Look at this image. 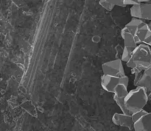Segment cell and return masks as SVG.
Listing matches in <instances>:
<instances>
[{
  "label": "cell",
  "mask_w": 151,
  "mask_h": 131,
  "mask_svg": "<svg viewBox=\"0 0 151 131\" xmlns=\"http://www.w3.org/2000/svg\"><path fill=\"white\" fill-rule=\"evenodd\" d=\"M148 101L147 90L142 87H136L134 89L128 91V94L124 99L125 108L130 115L144 109Z\"/></svg>",
  "instance_id": "cell-1"
},
{
  "label": "cell",
  "mask_w": 151,
  "mask_h": 131,
  "mask_svg": "<svg viewBox=\"0 0 151 131\" xmlns=\"http://www.w3.org/2000/svg\"><path fill=\"white\" fill-rule=\"evenodd\" d=\"M131 60L136 68L144 71L151 66V49L150 47L145 44H137L133 50Z\"/></svg>",
  "instance_id": "cell-2"
},
{
  "label": "cell",
  "mask_w": 151,
  "mask_h": 131,
  "mask_svg": "<svg viewBox=\"0 0 151 131\" xmlns=\"http://www.w3.org/2000/svg\"><path fill=\"white\" fill-rule=\"evenodd\" d=\"M102 71L103 75L116 77H122L125 76L123 62L120 59H114L103 63L102 65Z\"/></svg>",
  "instance_id": "cell-3"
},
{
  "label": "cell",
  "mask_w": 151,
  "mask_h": 131,
  "mask_svg": "<svg viewBox=\"0 0 151 131\" xmlns=\"http://www.w3.org/2000/svg\"><path fill=\"white\" fill-rule=\"evenodd\" d=\"M130 13L132 18L141 19V20L149 22H151V4L143 3L131 6Z\"/></svg>",
  "instance_id": "cell-4"
},
{
  "label": "cell",
  "mask_w": 151,
  "mask_h": 131,
  "mask_svg": "<svg viewBox=\"0 0 151 131\" xmlns=\"http://www.w3.org/2000/svg\"><path fill=\"white\" fill-rule=\"evenodd\" d=\"M112 122L116 126L125 127L128 130H134V122L131 115L122 114V113H116L112 116Z\"/></svg>",
  "instance_id": "cell-5"
},
{
  "label": "cell",
  "mask_w": 151,
  "mask_h": 131,
  "mask_svg": "<svg viewBox=\"0 0 151 131\" xmlns=\"http://www.w3.org/2000/svg\"><path fill=\"white\" fill-rule=\"evenodd\" d=\"M122 79H123V76L116 77L111 76L103 75L101 76V86L105 91L113 93L115 87L122 81Z\"/></svg>",
  "instance_id": "cell-6"
},
{
  "label": "cell",
  "mask_w": 151,
  "mask_h": 131,
  "mask_svg": "<svg viewBox=\"0 0 151 131\" xmlns=\"http://www.w3.org/2000/svg\"><path fill=\"white\" fill-rule=\"evenodd\" d=\"M136 87H142L147 90L148 99L151 102V66L142 73L140 79Z\"/></svg>",
  "instance_id": "cell-7"
},
{
  "label": "cell",
  "mask_w": 151,
  "mask_h": 131,
  "mask_svg": "<svg viewBox=\"0 0 151 131\" xmlns=\"http://www.w3.org/2000/svg\"><path fill=\"white\" fill-rule=\"evenodd\" d=\"M134 131H151V112H147L134 123Z\"/></svg>",
  "instance_id": "cell-8"
},
{
  "label": "cell",
  "mask_w": 151,
  "mask_h": 131,
  "mask_svg": "<svg viewBox=\"0 0 151 131\" xmlns=\"http://www.w3.org/2000/svg\"><path fill=\"white\" fill-rule=\"evenodd\" d=\"M149 31V25L147 22L143 21L139 26L137 28L136 31L134 33V39L137 44H142Z\"/></svg>",
  "instance_id": "cell-9"
},
{
  "label": "cell",
  "mask_w": 151,
  "mask_h": 131,
  "mask_svg": "<svg viewBox=\"0 0 151 131\" xmlns=\"http://www.w3.org/2000/svg\"><path fill=\"white\" fill-rule=\"evenodd\" d=\"M120 35L122 39H123L124 47H131V48H135L137 47V44L136 43L134 36L125 27L121 30Z\"/></svg>",
  "instance_id": "cell-10"
},
{
  "label": "cell",
  "mask_w": 151,
  "mask_h": 131,
  "mask_svg": "<svg viewBox=\"0 0 151 131\" xmlns=\"http://www.w3.org/2000/svg\"><path fill=\"white\" fill-rule=\"evenodd\" d=\"M134 50V48L124 47L123 50H122V56H121L120 59L122 62H127L128 60L131 59V56H132V53Z\"/></svg>",
  "instance_id": "cell-11"
},
{
  "label": "cell",
  "mask_w": 151,
  "mask_h": 131,
  "mask_svg": "<svg viewBox=\"0 0 151 131\" xmlns=\"http://www.w3.org/2000/svg\"><path fill=\"white\" fill-rule=\"evenodd\" d=\"M147 113V111H146L145 110L143 109V110H141V111H137V112H135V113H134V114H131V118H132L133 122H134V124L135 122H137L138 120H139L140 119H141L143 116L145 115Z\"/></svg>",
  "instance_id": "cell-12"
},
{
  "label": "cell",
  "mask_w": 151,
  "mask_h": 131,
  "mask_svg": "<svg viewBox=\"0 0 151 131\" xmlns=\"http://www.w3.org/2000/svg\"><path fill=\"white\" fill-rule=\"evenodd\" d=\"M99 4H100V5L103 8L108 10V11H111V10L114 8V7L111 4H110L107 0H100V1H99Z\"/></svg>",
  "instance_id": "cell-13"
},
{
  "label": "cell",
  "mask_w": 151,
  "mask_h": 131,
  "mask_svg": "<svg viewBox=\"0 0 151 131\" xmlns=\"http://www.w3.org/2000/svg\"><path fill=\"white\" fill-rule=\"evenodd\" d=\"M110 4H111L114 7H125V5L123 3V0H107Z\"/></svg>",
  "instance_id": "cell-14"
},
{
  "label": "cell",
  "mask_w": 151,
  "mask_h": 131,
  "mask_svg": "<svg viewBox=\"0 0 151 131\" xmlns=\"http://www.w3.org/2000/svg\"><path fill=\"white\" fill-rule=\"evenodd\" d=\"M142 71H140L139 68H131V74H133V75H136V74H140V73H142Z\"/></svg>",
  "instance_id": "cell-15"
},
{
  "label": "cell",
  "mask_w": 151,
  "mask_h": 131,
  "mask_svg": "<svg viewBox=\"0 0 151 131\" xmlns=\"http://www.w3.org/2000/svg\"><path fill=\"white\" fill-rule=\"evenodd\" d=\"M148 24H149V25H151V22H148Z\"/></svg>",
  "instance_id": "cell-16"
},
{
  "label": "cell",
  "mask_w": 151,
  "mask_h": 131,
  "mask_svg": "<svg viewBox=\"0 0 151 131\" xmlns=\"http://www.w3.org/2000/svg\"><path fill=\"white\" fill-rule=\"evenodd\" d=\"M150 49H151V47H150Z\"/></svg>",
  "instance_id": "cell-17"
}]
</instances>
